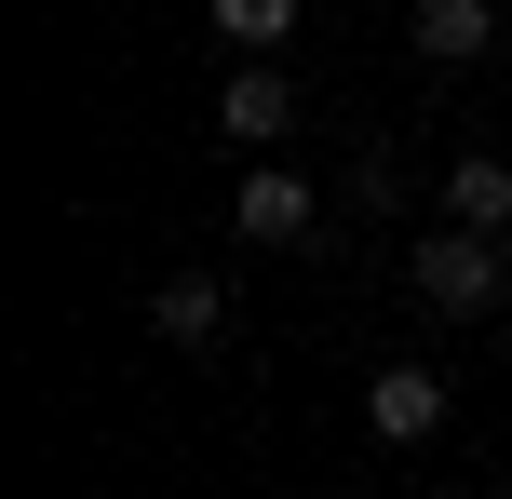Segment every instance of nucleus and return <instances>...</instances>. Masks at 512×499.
<instances>
[{
	"label": "nucleus",
	"mask_w": 512,
	"mask_h": 499,
	"mask_svg": "<svg viewBox=\"0 0 512 499\" xmlns=\"http://www.w3.org/2000/svg\"><path fill=\"white\" fill-rule=\"evenodd\" d=\"M364 432L432 446V432H445V378H432V365H378V378H364Z\"/></svg>",
	"instance_id": "7ed1b4c3"
},
{
	"label": "nucleus",
	"mask_w": 512,
	"mask_h": 499,
	"mask_svg": "<svg viewBox=\"0 0 512 499\" xmlns=\"http://www.w3.org/2000/svg\"><path fill=\"white\" fill-rule=\"evenodd\" d=\"M445 216H459L472 243H512V162H486V149L445 162Z\"/></svg>",
	"instance_id": "423d86ee"
},
{
	"label": "nucleus",
	"mask_w": 512,
	"mask_h": 499,
	"mask_svg": "<svg viewBox=\"0 0 512 499\" xmlns=\"http://www.w3.org/2000/svg\"><path fill=\"white\" fill-rule=\"evenodd\" d=\"M418 297H432V311H499V243L432 230V243H418Z\"/></svg>",
	"instance_id": "f257e3e1"
},
{
	"label": "nucleus",
	"mask_w": 512,
	"mask_h": 499,
	"mask_svg": "<svg viewBox=\"0 0 512 499\" xmlns=\"http://www.w3.org/2000/svg\"><path fill=\"white\" fill-rule=\"evenodd\" d=\"M230 230H243V243H310V230H324V203H310V176L256 162V176L230 189Z\"/></svg>",
	"instance_id": "f03ea898"
},
{
	"label": "nucleus",
	"mask_w": 512,
	"mask_h": 499,
	"mask_svg": "<svg viewBox=\"0 0 512 499\" xmlns=\"http://www.w3.org/2000/svg\"><path fill=\"white\" fill-rule=\"evenodd\" d=\"M445 499H472V486H445Z\"/></svg>",
	"instance_id": "6e6552de"
},
{
	"label": "nucleus",
	"mask_w": 512,
	"mask_h": 499,
	"mask_svg": "<svg viewBox=\"0 0 512 499\" xmlns=\"http://www.w3.org/2000/svg\"><path fill=\"white\" fill-rule=\"evenodd\" d=\"M216 135H230V149H283V135H297V81H283V68H230Z\"/></svg>",
	"instance_id": "20e7f679"
},
{
	"label": "nucleus",
	"mask_w": 512,
	"mask_h": 499,
	"mask_svg": "<svg viewBox=\"0 0 512 499\" xmlns=\"http://www.w3.org/2000/svg\"><path fill=\"white\" fill-rule=\"evenodd\" d=\"M405 41L432 54V68H472V54L499 41V0H418V14H405Z\"/></svg>",
	"instance_id": "39448f33"
},
{
	"label": "nucleus",
	"mask_w": 512,
	"mask_h": 499,
	"mask_svg": "<svg viewBox=\"0 0 512 499\" xmlns=\"http://www.w3.org/2000/svg\"><path fill=\"white\" fill-rule=\"evenodd\" d=\"M149 324H162V338H176V351H203V338H216V324H230V297H216V284H203V270H176V284H162V297H149Z\"/></svg>",
	"instance_id": "0eeeda50"
}]
</instances>
